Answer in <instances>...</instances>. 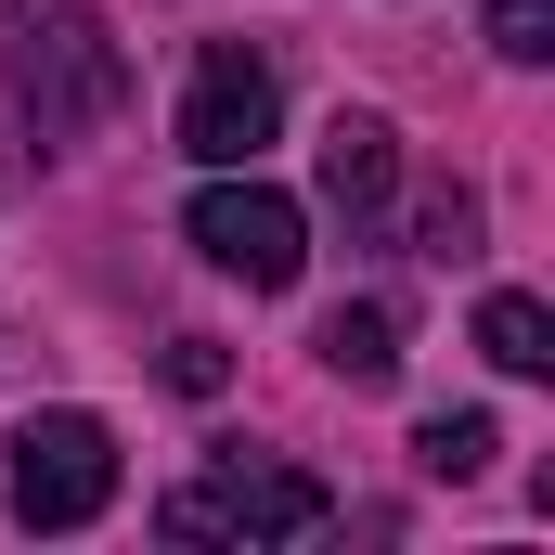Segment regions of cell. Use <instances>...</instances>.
Segmentation results:
<instances>
[{
  "mask_svg": "<svg viewBox=\"0 0 555 555\" xmlns=\"http://www.w3.org/2000/svg\"><path fill=\"white\" fill-rule=\"evenodd\" d=\"M0 78H13L39 155H78V142L130 104V52L104 39L91 0H0Z\"/></svg>",
  "mask_w": 555,
  "mask_h": 555,
  "instance_id": "6da1fadb",
  "label": "cell"
},
{
  "mask_svg": "<svg viewBox=\"0 0 555 555\" xmlns=\"http://www.w3.org/2000/svg\"><path fill=\"white\" fill-rule=\"evenodd\" d=\"M323 517H336V491H323L310 465H272V452H220L207 478H181V491L155 504L168 543H310Z\"/></svg>",
  "mask_w": 555,
  "mask_h": 555,
  "instance_id": "7a4b0ae2",
  "label": "cell"
},
{
  "mask_svg": "<svg viewBox=\"0 0 555 555\" xmlns=\"http://www.w3.org/2000/svg\"><path fill=\"white\" fill-rule=\"evenodd\" d=\"M0 504L26 530H91L117 504V426L104 414H26L13 426V465H0Z\"/></svg>",
  "mask_w": 555,
  "mask_h": 555,
  "instance_id": "3957f363",
  "label": "cell"
},
{
  "mask_svg": "<svg viewBox=\"0 0 555 555\" xmlns=\"http://www.w3.org/2000/svg\"><path fill=\"white\" fill-rule=\"evenodd\" d=\"M181 233H194V259L233 284H297V259H310V220H297V194H272L259 168H207V194L181 207Z\"/></svg>",
  "mask_w": 555,
  "mask_h": 555,
  "instance_id": "277c9868",
  "label": "cell"
},
{
  "mask_svg": "<svg viewBox=\"0 0 555 555\" xmlns=\"http://www.w3.org/2000/svg\"><path fill=\"white\" fill-rule=\"evenodd\" d=\"M284 130V78L272 52H246V39H207L194 52V78H181V155L194 168H259Z\"/></svg>",
  "mask_w": 555,
  "mask_h": 555,
  "instance_id": "5b68a950",
  "label": "cell"
},
{
  "mask_svg": "<svg viewBox=\"0 0 555 555\" xmlns=\"http://www.w3.org/2000/svg\"><path fill=\"white\" fill-rule=\"evenodd\" d=\"M388 194H401V142H388V117H336V130H323V207H336L349 233H375Z\"/></svg>",
  "mask_w": 555,
  "mask_h": 555,
  "instance_id": "8992f818",
  "label": "cell"
},
{
  "mask_svg": "<svg viewBox=\"0 0 555 555\" xmlns=\"http://www.w3.org/2000/svg\"><path fill=\"white\" fill-rule=\"evenodd\" d=\"M310 349H323L336 388H388V375H401V310H388V297H349V310H323Z\"/></svg>",
  "mask_w": 555,
  "mask_h": 555,
  "instance_id": "52a82bcc",
  "label": "cell"
},
{
  "mask_svg": "<svg viewBox=\"0 0 555 555\" xmlns=\"http://www.w3.org/2000/svg\"><path fill=\"white\" fill-rule=\"evenodd\" d=\"M478 349H491L504 375H555V310L517 297V284H491V297H478Z\"/></svg>",
  "mask_w": 555,
  "mask_h": 555,
  "instance_id": "ba28073f",
  "label": "cell"
},
{
  "mask_svg": "<svg viewBox=\"0 0 555 555\" xmlns=\"http://www.w3.org/2000/svg\"><path fill=\"white\" fill-rule=\"evenodd\" d=\"M491 452H504V426H491V414H426V426H414V465H426V478H452V491H465Z\"/></svg>",
  "mask_w": 555,
  "mask_h": 555,
  "instance_id": "9c48e42d",
  "label": "cell"
},
{
  "mask_svg": "<svg viewBox=\"0 0 555 555\" xmlns=\"http://www.w3.org/2000/svg\"><path fill=\"white\" fill-rule=\"evenodd\" d=\"M491 52L504 65H543L555 52V0H491Z\"/></svg>",
  "mask_w": 555,
  "mask_h": 555,
  "instance_id": "30bf717a",
  "label": "cell"
},
{
  "mask_svg": "<svg viewBox=\"0 0 555 555\" xmlns=\"http://www.w3.org/2000/svg\"><path fill=\"white\" fill-rule=\"evenodd\" d=\"M426 259H478V194H465V181H452V194H426Z\"/></svg>",
  "mask_w": 555,
  "mask_h": 555,
  "instance_id": "8fae6325",
  "label": "cell"
},
{
  "mask_svg": "<svg viewBox=\"0 0 555 555\" xmlns=\"http://www.w3.org/2000/svg\"><path fill=\"white\" fill-rule=\"evenodd\" d=\"M220 375H233L220 336H168V388H181V401H220Z\"/></svg>",
  "mask_w": 555,
  "mask_h": 555,
  "instance_id": "7c38bea8",
  "label": "cell"
}]
</instances>
